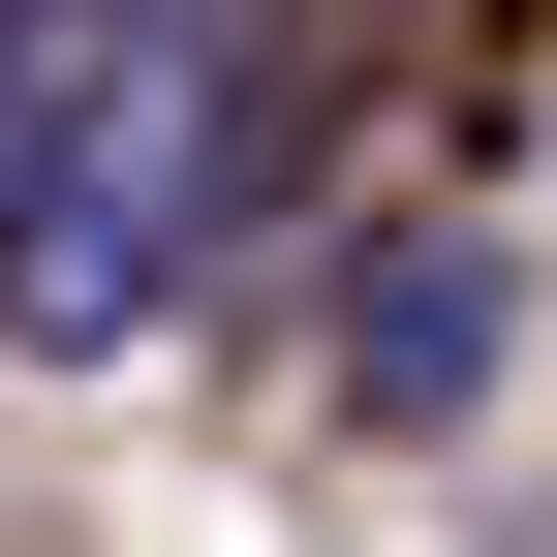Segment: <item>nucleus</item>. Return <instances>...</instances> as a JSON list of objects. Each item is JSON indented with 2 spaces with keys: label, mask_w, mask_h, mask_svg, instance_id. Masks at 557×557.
Listing matches in <instances>:
<instances>
[{
  "label": "nucleus",
  "mask_w": 557,
  "mask_h": 557,
  "mask_svg": "<svg viewBox=\"0 0 557 557\" xmlns=\"http://www.w3.org/2000/svg\"><path fill=\"white\" fill-rule=\"evenodd\" d=\"M0 156H32V0H0Z\"/></svg>",
  "instance_id": "nucleus-4"
},
{
  "label": "nucleus",
  "mask_w": 557,
  "mask_h": 557,
  "mask_svg": "<svg viewBox=\"0 0 557 557\" xmlns=\"http://www.w3.org/2000/svg\"><path fill=\"white\" fill-rule=\"evenodd\" d=\"M218 156H248V62L218 32H62L32 62V156H0V310L32 341H156V278L218 248Z\"/></svg>",
  "instance_id": "nucleus-1"
},
{
  "label": "nucleus",
  "mask_w": 557,
  "mask_h": 557,
  "mask_svg": "<svg viewBox=\"0 0 557 557\" xmlns=\"http://www.w3.org/2000/svg\"><path fill=\"white\" fill-rule=\"evenodd\" d=\"M496 403V248L465 218H372L341 248V434H465Z\"/></svg>",
  "instance_id": "nucleus-2"
},
{
  "label": "nucleus",
  "mask_w": 557,
  "mask_h": 557,
  "mask_svg": "<svg viewBox=\"0 0 557 557\" xmlns=\"http://www.w3.org/2000/svg\"><path fill=\"white\" fill-rule=\"evenodd\" d=\"M62 32H218V0H32V62H62Z\"/></svg>",
  "instance_id": "nucleus-3"
}]
</instances>
